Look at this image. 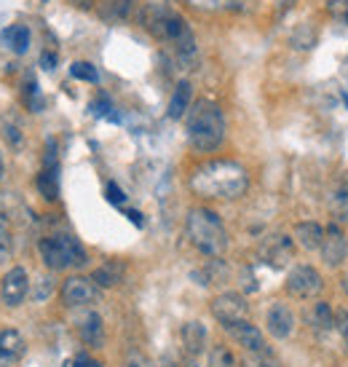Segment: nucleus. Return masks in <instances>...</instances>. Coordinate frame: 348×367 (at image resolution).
I'll list each match as a JSON object with an SVG mask.
<instances>
[{"mask_svg": "<svg viewBox=\"0 0 348 367\" xmlns=\"http://www.w3.org/2000/svg\"><path fill=\"white\" fill-rule=\"evenodd\" d=\"M191 188L206 198H239L249 188V177L236 161H209L193 171Z\"/></svg>", "mask_w": 348, "mask_h": 367, "instance_id": "obj_1", "label": "nucleus"}, {"mask_svg": "<svg viewBox=\"0 0 348 367\" xmlns=\"http://www.w3.org/2000/svg\"><path fill=\"white\" fill-rule=\"evenodd\" d=\"M142 27L150 30L158 40L172 43L177 51V60H196V38H193L188 22L177 11H172L164 3H147L142 9Z\"/></svg>", "mask_w": 348, "mask_h": 367, "instance_id": "obj_2", "label": "nucleus"}, {"mask_svg": "<svg viewBox=\"0 0 348 367\" xmlns=\"http://www.w3.org/2000/svg\"><path fill=\"white\" fill-rule=\"evenodd\" d=\"M185 126H188L191 145L201 153H212L225 140V115H223V108L212 99L193 102Z\"/></svg>", "mask_w": 348, "mask_h": 367, "instance_id": "obj_3", "label": "nucleus"}, {"mask_svg": "<svg viewBox=\"0 0 348 367\" xmlns=\"http://www.w3.org/2000/svg\"><path fill=\"white\" fill-rule=\"evenodd\" d=\"M188 236H191L193 247L206 257H220L228 247V233L225 225L217 218V212L204 207H196L188 212V220H185Z\"/></svg>", "mask_w": 348, "mask_h": 367, "instance_id": "obj_4", "label": "nucleus"}, {"mask_svg": "<svg viewBox=\"0 0 348 367\" xmlns=\"http://www.w3.org/2000/svg\"><path fill=\"white\" fill-rule=\"evenodd\" d=\"M40 257L46 263V269L51 271H64V269H78V266H86V249L84 244L70 236V233H57V236H46L40 239Z\"/></svg>", "mask_w": 348, "mask_h": 367, "instance_id": "obj_5", "label": "nucleus"}, {"mask_svg": "<svg viewBox=\"0 0 348 367\" xmlns=\"http://www.w3.org/2000/svg\"><path fill=\"white\" fill-rule=\"evenodd\" d=\"M60 295H62V303L70 308L91 306V303H96V300L102 298L99 287H96L91 279H86V276H70V279H64Z\"/></svg>", "mask_w": 348, "mask_h": 367, "instance_id": "obj_6", "label": "nucleus"}, {"mask_svg": "<svg viewBox=\"0 0 348 367\" xmlns=\"http://www.w3.org/2000/svg\"><path fill=\"white\" fill-rule=\"evenodd\" d=\"M325 290V279H322V273L311 266H295V269L289 271L287 276V293L295 295V298H316V295H322Z\"/></svg>", "mask_w": 348, "mask_h": 367, "instance_id": "obj_7", "label": "nucleus"}, {"mask_svg": "<svg viewBox=\"0 0 348 367\" xmlns=\"http://www.w3.org/2000/svg\"><path fill=\"white\" fill-rule=\"evenodd\" d=\"M212 317H215L223 327H225V324H233V322H244V319H249V303H247V298L239 293H223L212 300Z\"/></svg>", "mask_w": 348, "mask_h": 367, "instance_id": "obj_8", "label": "nucleus"}, {"mask_svg": "<svg viewBox=\"0 0 348 367\" xmlns=\"http://www.w3.org/2000/svg\"><path fill=\"white\" fill-rule=\"evenodd\" d=\"M27 293H30V279H27V271L24 269L16 266V269H11L3 276V282H0V300H3V306H22Z\"/></svg>", "mask_w": 348, "mask_h": 367, "instance_id": "obj_9", "label": "nucleus"}, {"mask_svg": "<svg viewBox=\"0 0 348 367\" xmlns=\"http://www.w3.org/2000/svg\"><path fill=\"white\" fill-rule=\"evenodd\" d=\"M38 191L48 201H57L60 198V164H57V147H54V142H48L46 147L43 171L38 174Z\"/></svg>", "mask_w": 348, "mask_h": 367, "instance_id": "obj_10", "label": "nucleus"}, {"mask_svg": "<svg viewBox=\"0 0 348 367\" xmlns=\"http://www.w3.org/2000/svg\"><path fill=\"white\" fill-rule=\"evenodd\" d=\"M348 255V242H346V233L343 228L332 222L330 228H325V242H322V257L330 269H337Z\"/></svg>", "mask_w": 348, "mask_h": 367, "instance_id": "obj_11", "label": "nucleus"}, {"mask_svg": "<svg viewBox=\"0 0 348 367\" xmlns=\"http://www.w3.org/2000/svg\"><path fill=\"white\" fill-rule=\"evenodd\" d=\"M225 332L230 335V341L239 343L244 351H260V349H265V335L260 332L257 324L249 322V319H244V322H233V324H225Z\"/></svg>", "mask_w": 348, "mask_h": 367, "instance_id": "obj_12", "label": "nucleus"}, {"mask_svg": "<svg viewBox=\"0 0 348 367\" xmlns=\"http://www.w3.org/2000/svg\"><path fill=\"white\" fill-rule=\"evenodd\" d=\"M265 324H268V332H271L274 338L284 341V338H289L292 330H295V314H292L289 306H284V303H274V306L268 308Z\"/></svg>", "mask_w": 348, "mask_h": 367, "instance_id": "obj_13", "label": "nucleus"}, {"mask_svg": "<svg viewBox=\"0 0 348 367\" xmlns=\"http://www.w3.org/2000/svg\"><path fill=\"white\" fill-rule=\"evenodd\" d=\"M78 335L86 346H94V349H102L105 343V324H102V317L94 314V311H86L84 317L78 319Z\"/></svg>", "mask_w": 348, "mask_h": 367, "instance_id": "obj_14", "label": "nucleus"}, {"mask_svg": "<svg viewBox=\"0 0 348 367\" xmlns=\"http://www.w3.org/2000/svg\"><path fill=\"white\" fill-rule=\"evenodd\" d=\"M263 257L265 263L274 266V269L287 266L292 260V239H287V236H271L263 247Z\"/></svg>", "mask_w": 348, "mask_h": 367, "instance_id": "obj_15", "label": "nucleus"}, {"mask_svg": "<svg viewBox=\"0 0 348 367\" xmlns=\"http://www.w3.org/2000/svg\"><path fill=\"white\" fill-rule=\"evenodd\" d=\"M182 346H185V354L191 356V359L204 354L206 327L201 322H185V327H182Z\"/></svg>", "mask_w": 348, "mask_h": 367, "instance_id": "obj_16", "label": "nucleus"}, {"mask_svg": "<svg viewBox=\"0 0 348 367\" xmlns=\"http://www.w3.org/2000/svg\"><path fill=\"white\" fill-rule=\"evenodd\" d=\"M99 16H102V22H108V25H120V22H126L134 11V0H99Z\"/></svg>", "mask_w": 348, "mask_h": 367, "instance_id": "obj_17", "label": "nucleus"}, {"mask_svg": "<svg viewBox=\"0 0 348 367\" xmlns=\"http://www.w3.org/2000/svg\"><path fill=\"white\" fill-rule=\"evenodd\" d=\"M191 99H193V86L191 81H180L177 84V89H174V94H172V99H169V118L172 121H180L182 115H188V111H191Z\"/></svg>", "mask_w": 348, "mask_h": 367, "instance_id": "obj_18", "label": "nucleus"}, {"mask_svg": "<svg viewBox=\"0 0 348 367\" xmlns=\"http://www.w3.org/2000/svg\"><path fill=\"white\" fill-rule=\"evenodd\" d=\"M295 239L303 249H322V242H325V228L319 222H298L295 225Z\"/></svg>", "mask_w": 348, "mask_h": 367, "instance_id": "obj_19", "label": "nucleus"}, {"mask_svg": "<svg viewBox=\"0 0 348 367\" xmlns=\"http://www.w3.org/2000/svg\"><path fill=\"white\" fill-rule=\"evenodd\" d=\"M305 319H308V324H311L316 332L335 330V311H332V308H330V303H325V300L313 303V306L308 308Z\"/></svg>", "mask_w": 348, "mask_h": 367, "instance_id": "obj_20", "label": "nucleus"}, {"mask_svg": "<svg viewBox=\"0 0 348 367\" xmlns=\"http://www.w3.org/2000/svg\"><path fill=\"white\" fill-rule=\"evenodd\" d=\"M91 282L102 290V287H116V284L123 282V266L116 263V260H110V263H102L99 269L91 273Z\"/></svg>", "mask_w": 348, "mask_h": 367, "instance_id": "obj_21", "label": "nucleus"}, {"mask_svg": "<svg viewBox=\"0 0 348 367\" xmlns=\"http://www.w3.org/2000/svg\"><path fill=\"white\" fill-rule=\"evenodd\" d=\"M330 215L335 218L337 222H348V185L337 183L332 191H330Z\"/></svg>", "mask_w": 348, "mask_h": 367, "instance_id": "obj_22", "label": "nucleus"}, {"mask_svg": "<svg viewBox=\"0 0 348 367\" xmlns=\"http://www.w3.org/2000/svg\"><path fill=\"white\" fill-rule=\"evenodd\" d=\"M185 3L198 11H239L244 9V0H185Z\"/></svg>", "mask_w": 348, "mask_h": 367, "instance_id": "obj_23", "label": "nucleus"}, {"mask_svg": "<svg viewBox=\"0 0 348 367\" xmlns=\"http://www.w3.org/2000/svg\"><path fill=\"white\" fill-rule=\"evenodd\" d=\"M6 40H9L13 54H24V51L30 49V30L24 25L9 27V30H6Z\"/></svg>", "mask_w": 348, "mask_h": 367, "instance_id": "obj_24", "label": "nucleus"}, {"mask_svg": "<svg viewBox=\"0 0 348 367\" xmlns=\"http://www.w3.org/2000/svg\"><path fill=\"white\" fill-rule=\"evenodd\" d=\"M209 367H241V362L228 346L217 343V346H212V351H209Z\"/></svg>", "mask_w": 348, "mask_h": 367, "instance_id": "obj_25", "label": "nucleus"}, {"mask_svg": "<svg viewBox=\"0 0 348 367\" xmlns=\"http://www.w3.org/2000/svg\"><path fill=\"white\" fill-rule=\"evenodd\" d=\"M247 367H281V359L265 346L260 351H247Z\"/></svg>", "mask_w": 348, "mask_h": 367, "instance_id": "obj_26", "label": "nucleus"}, {"mask_svg": "<svg viewBox=\"0 0 348 367\" xmlns=\"http://www.w3.org/2000/svg\"><path fill=\"white\" fill-rule=\"evenodd\" d=\"M13 255V236H11V225L9 220L0 215V263L11 260Z\"/></svg>", "mask_w": 348, "mask_h": 367, "instance_id": "obj_27", "label": "nucleus"}, {"mask_svg": "<svg viewBox=\"0 0 348 367\" xmlns=\"http://www.w3.org/2000/svg\"><path fill=\"white\" fill-rule=\"evenodd\" d=\"M70 75L72 78H78V81H89V84H96V81H99L96 67L94 64H89V62H75L70 67Z\"/></svg>", "mask_w": 348, "mask_h": 367, "instance_id": "obj_28", "label": "nucleus"}, {"mask_svg": "<svg viewBox=\"0 0 348 367\" xmlns=\"http://www.w3.org/2000/svg\"><path fill=\"white\" fill-rule=\"evenodd\" d=\"M327 11L340 25H348V0H327Z\"/></svg>", "mask_w": 348, "mask_h": 367, "instance_id": "obj_29", "label": "nucleus"}, {"mask_svg": "<svg viewBox=\"0 0 348 367\" xmlns=\"http://www.w3.org/2000/svg\"><path fill=\"white\" fill-rule=\"evenodd\" d=\"M292 43L298 46V49H311L313 43H316V35H313V30L308 25H303L295 35H292Z\"/></svg>", "mask_w": 348, "mask_h": 367, "instance_id": "obj_30", "label": "nucleus"}, {"mask_svg": "<svg viewBox=\"0 0 348 367\" xmlns=\"http://www.w3.org/2000/svg\"><path fill=\"white\" fill-rule=\"evenodd\" d=\"M3 137H6V142L11 147L22 145V132H19L16 121H3Z\"/></svg>", "mask_w": 348, "mask_h": 367, "instance_id": "obj_31", "label": "nucleus"}, {"mask_svg": "<svg viewBox=\"0 0 348 367\" xmlns=\"http://www.w3.org/2000/svg\"><path fill=\"white\" fill-rule=\"evenodd\" d=\"M105 193H108V201H110V204H116V207H123V204H126V193H123V191H120L116 183H108Z\"/></svg>", "mask_w": 348, "mask_h": 367, "instance_id": "obj_32", "label": "nucleus"}, {"mask_svg": "<svg viewBox=\"0 0 348 367\" xmlns=\"http://www.w3.org/2000/svg\"><path fill=\"white\" fill-rule=\"evenodd\" d=\"M335 330L340 332V338L348 343V311L346 308H337L335 311Z\"/></svg>", "mask_w": 348, "mask_h": 367, "instance_id": "obj_33", "label": "nucleus"}, {"mask_svg": "<svg viewBox=\"0 0 348 367\" xmlns=\"http://www.w3.org/2000/svg\"><path fill=\"white\" fill-rule=\"evenodd\" d=\"M123 367H153V362L140 351H129L126 359H123Z\"/></svg>", "mask_w": 348, "mask_h": 367, "instance_id": "obj_34", "label": "nucleus"}, {"mask_svg": "<svg viewBox=\"0 0 348 367\" xmlns=\"http://www.w3.org/2000/svg\"><path fill=\"white\" fill-rule=\"evenodd\" d=\"M48 295H51V282L48 279H38V290L33 293V298L35 300H46Z\"/></svg>", "mask_w": 348, "mask_h": 367, "instance_id": "obj_35", "label": "nucleus"}, {"mask_svg": "<svg viewBox=\"0 0 348 367\" xmlns=\"http://www.w3.org/2000/svg\"><path fill=\"white\" fill-rule=\"evenodd\" d=\"M16 362H19V356H13L9 349H3V346H0V367H13Z\"/></svg>", "mask_w": 348, "mask_h": 367, "instance_id": "obj_36", "label": "nucleus"}, {"mask_svg": "<svg viewBox=\"0 0 348 367\" xmlns=\"http://www.w3.org/2000/svg\"><path fill=\"white\" fill-rule=\"evenodd\" d=\"M40 67H43V70H54V67H57V54L43 51V54H40Z\"/></svg>", "mask_w": 348, "mask_h": 367, "instance_id": "obj_37", "label": "nucleus"}, {"mask_svg": "<svg viewBox=\"0 0 348 367\" xmlns=\"http://www.w3.org/2000/svg\"><path fill=\"white\" fill-rule=\"evenodd\" d=\"M91 111L96 113V115H105V113L110 111V99L108 97H102V99H96L94 105H91Z\"/></svg>", "mask_w": 348, "mask_h": 367, "instance_id": "obj_38", "label": "nucleus"}, {"mask_svg": "<svg viewBox=\"0 0 348 367\" xmlns=\"http://www.w3.org/2000/svg\"><path fill=\"white\" fill-rule=\"evenodd\" d=\"M126 218H129L134 225H142V215H140V212H134V209H129V212H126Z\"/></svg>", "mask_w": 348, "mask_h": 367, "instance_id": "obj_39", "label": "nucleus"}, {"mask_svg": "<svg viewBox=\"0 0 348 367\" xmlns=\"http://www.w3.org/2000/svg\"><path fill=\"white\" fill-rule=\"evenodd\" d=\"M72 6H78V9H91L96 0H70Z\"/></svg>", "mask_w": 348, "mask_h": 367, "instance_id": "obj_40", "label": "nucleus"}, {"mask_svg": "<svg viewBox=\"0 0 348 367\" xmlns=\"http://www.w3.org/2000/svg\"><path fill=\"white\" fill-rule=\"evenodd\" d=\"M3 177H6V161H3V153H0V183H3Z\"/></svg>", "mask_w": 348, "mask_h": 367, "instance_id": "obj_41", "label": "nucleus"}, {"mask_svg": "<svg viewBox=\"0 0 348 367\" xmlns=\"http://www.w3.org/2000/svg\"><path fill=\"white\" fill-rule=\"evenodd\" d=\"M343 290H346V295H348V276H343Z\"/></svg>", "mask_w": 348, "mask_h": 367, "instance_id": "obj_42", "label": "nucleus"}, {"mask_svg": "<svg viewBox=\"0 0 348 367\" xmlns=\"http://www.w3.org/2000/svg\"><path fill=\"white\" fill-rule=\"evenodd\" d=\"M343 99H346V105H348V91H343Z\"/></svg>", "mask_w": 348, "mask_h": 367, "instance_id": "obj_43", "label": "nucleus"}]
</instances>
